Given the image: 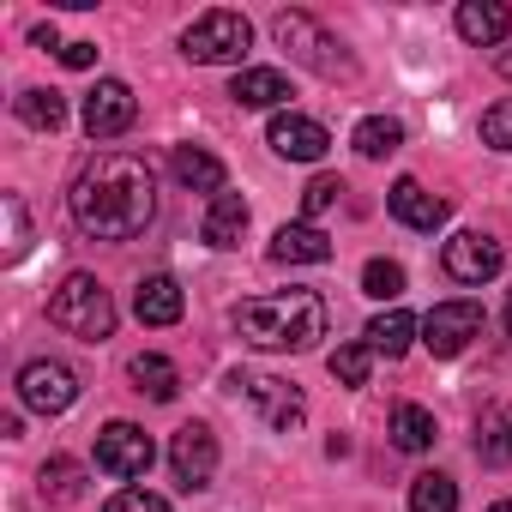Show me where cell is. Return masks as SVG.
Returning a JSON list of instances; mask_svg holds the SVG:
<instances>
[{"instance_id":"obj_14","label":"cell","mask_w":512,"mask_h":512,"mask_svg":"<svg viewBox=\"0 0 512 512\" xmlns=\"http://www.w3.org/2000/svg\"><path fill=\"white\" fill-rule=\"evenodd\" d=\"M386 205H392V217L404 223V229H422V235H434L440 223H446V199L440 193H428L422 181H392V193H386Z\"/></svg>"},{"instance_id":"obj_21","label":"cell","mask_w":512,"mask_h":512,"mask_svg":"<svg viewBox=\"0 0 512 512\" xmlns=\"http://www.w3.org/2000/svg\"><path fill=\"white\" fill-rule=\"evenodd\" d=\"M476 458L482 464H512V404H488L476 416Z\"/></svg>"},{"instance_id":"obj_12","label":"cell","mask_w":512,"mask_h":512,"mask_svg":"<svg viewBox=\"0 0 512 512\" xmlns=\"http://www.w3.org/2000/svg\"><path fill=\"white\" fill-rule=\"evenodd\" d=\"M133 121H139L133 85H127V79H97L91 97H85V133H91V139H121Z\"/></svg>"},{"instance_id":"obj_38","label":"cell","mask_w":512,"mask_h":512,"mask_svg":"<svg viewBox=\"0 0 512 512\" xmlns=\"http://www.w3.org/2000/svg\"><path fill=\"white\" fill-rule=\"evenodd\" d=\"M506 338H512V296H506Z\"/></svg>"},{"instance_id":"obj_39","label":"cell","mask_w":512,"mask_h":512,"mask_svg":"<svg viewBox=\"0 0 512 512\" xmlns=\"http://www.w3.org/2000/svg\"><path fill=\"white\" fill-rule=\"evenodd\" d=\"M488 512H512V506H506V500H494V506H488Z\"/></svg>"},{"instance_id":"obj_20","label":"cell","mask_w":512,"mask_h":512,"mask_svg":"<svg viewBox=\"0 0 512 512\" xmlns=\"http://www.w3.org/2000/svg\"><path fill=\"white\" fill-rule=\"evenodd\" d=\"M127 374H133V392H145L151 404H169V398L181 392L175 362H169V356H157V350H139V356L127 362Z\"/></svg>"},{"instance_id":"obj_37","label":"cell","mask_w":512,"mask_h":512,"mask_svg":"<svg viewBox=\"0 0 512 512\" xmlns=\"http://www.w3.org/2000/svg\"><path fill=\"white\" fill-rule=\"evenodd\" d=\"M494 67H500V79L512 85V49H500V61H494Z\"/></svg>"},{"instance_id":"obj_27","label":"cell","mask_w":512,"mask_h":512,"mask_svg":"<svg viewBox=\"0 0 512 512\" xmlns=\"http://www.w3.org/2000/svg\"><path fill=\"white\" fill-rule=\"evenodd\" d=\"M410 512H458V482L446 470H422L410 482Z\"/></svg>"},{"instance_id":"obj_18","label":"cell","mask_w":512,"mask_h":512,"mask_svg":"<svg viewBox=\"0 0 512 512\" xmlns=\"http://www.w3.org/2000/svg\"><path fill=\"white\" fill-rule=\"evenodd\" d=\"M229 97H235L241 109H278V115H284V103L296 97V85H290L278 67H241L235 85H229Z\"/></svg>"},{"instance_id":"obj_11","label":"cell","mask_w":512,"mask_h":512,"mask_svg":"<svg viewBox=\"0 0 512 512\" xmlns=\"http://www.w3.org/2000/svg\"><path fill=\"white\" fill-rule=\"evenodd\" d=\"M169 470H175V482H181L187 494L211 488V476H217V434H211L205 422L175 428V440H169Z\"/></svg>"},{"instance_id":"obj_34","label":"cell","mask_w":512,"mask_h":512,"mask_svg":"<svg viewBox=\"0 0 512 512\" xmlns=\"http://www.w3.org/2000/svg\"><path fill=\"white\" fill-rule=\"evenodd\" d=\"M103 512H169V500L151 494V488H121V494H109Z\"/></svg>"},{"instance_id":"obj_6","label":"cell","mask_w":512,"mask_h":512,"mask_svg":"<svg viewBox=\"0 0 512 512\" xmlns=\"http://www.w3.org/2000/svg\"><path fill=\"white\" fill-rule=\"evenodd\" d=\"M440 266H446V278H452V284L482 290V284H494V278H500L506 247H500L494 235H482V229H458V235L440 247Z\"/></svg>"},{"instance_id":"obj_5","label":"cell","mask_w":512,"mask_h":512,"mask_svg":"<svg viewBox=\"0 0 512 512\" xmlns=\"http://www.w3.org/2000/svg\"><path fill=\"white\" fill-rule=\"evenodd\" d=\"M253 49V25L229 7H211L199 13L187 31H181V55L199 61V67H241V55Z\"/></svg>"},{"instance_id":"obj_23","label":"cell","mask_w":512,"mask_h":512,"mask_svg":"<svg viewBox=\"0 0 512 512\" xmlns=\"http://www.w3.org/2000/svg\"><path fill=\"white\" fill-rule=\"evenodd\" d=\"M241 229H247V199H241V193H217L199 235H205L211 247H241Z\"/></svg>"},{"instance_id":"obj_33","label":"cell","mask_w":512,"mask_h":512,"mask_svg":"<svg viewBox=\"0 0 512 512\" xmlns=\"http://www.w3.org/2000/svg\"><path fill=\"white\" fill-rule=\"evenodd\" d=\"M338 199H344V181H338V175H314L308 193H302V211H308V217H326Z\"/></svg>"},{"instance_id":"obj_16","label":"cell","mask_w":512,"mask_h":512,"mask_svg":"<svg viewBox=\"0 0 512 512\" xmlns=\"http://www.w3.org/2000/svg\"><path fill=\"white\" fill-rule=\"evenodd\" d=\"M133 314H139V326H175L187 314V296H181V284L169 272H151L133 290Z\"/></svg>"},{"instance_id":"obj_15","label":"cell","mask_w":512,"mask_h":512,"mask_svg":"<svg viewBox=\"0 0 512 512\" xmlns=\"http://www.w3.org/2000/svg\"><path fill=\"white\" fill-rule=\"evenodd\" d=\"M452 25H458V37L470 49H500L506 31H512V13L500 7V0H464V7L452 13Z\"/></svg>"},{"instance_id":"obj_17","label":"cell","mask_w":512,"mask_h":512,"mask_svg":"<svg viewBox=\"0 0 512 512\" xmlns=\"http://www.w3.org/2000/svg\"><path fill=\"white\" fill-rule=\"evenodd\" d=\"M272 260L278 266H326L332 260V235L320 223H284L272 235Z\"/></svg>"},{"instance_id":"obj_13","label":"cell","mask_w":512,"mask_h":512,"mask_svg":"<svg viewBox=\"0 0 512 512\" xmlns=\"http://www.w3.org/2000/svg\"><path fill=\"white\" fill-rule=\"evenodd\" d=\"M266 145H272L278 157H290V163H320V157L332 151V133H326L314 115H296V109H284V115H272V127H266Z\"/></svg>"},{"instance_id":"obj_35","label":"cell","mask_w":512,"mask_h":512,"mask_svg":"<svg viewBox=\"0 0 512 512\" xmlns=\"http://www.w3.org/2000/svg\"><path fill=\"white\" fill-rule=\"evenodd\" d=\"M61 61H67L73 73H85V67H97V43H67V49H61Z\"/></svg>"},{"instance_id":"obj_26","label":"cell","mask_w":512,"mask_h":512,"mask_svg":"<svg viewBox=\"0 0 512 512\" xmlns=\"http://www.w3.org/2000/svg\"><path fill=\"white\" fill-rule=\"evenodd\" d=\"M19 121L25 127H37V133H55L61 121H67V97L61 91H43V85H31V91H19Z\"/></svg>"},{"instance_id":"obj_31","label":"cell","mask_w":512,"mask_h":512,"mask_svg":"<svg viewBox=\"0 0 512 512\" xmlns=\"http://www.w3.org/2000/svg\"><path fill=\"white\" fill-rule=\"evenodd\" d=\"M0 205H7V266H19L25 253H31V217H25V199L19 193H7Z\"/></svg>"},{"instance_id":"obj_3","label":"cell","mask_w":512,"mask_h":512,"mask_svg":"<svg viewBox=\"0 0 512 512\" xmlns=\"http://www.w3.org/2000/svg\"><path fill=\"white\" fill-rule=\"evenodd\" d=\"M49 320H55L67 338H79V344H103V338L115 332V302H109V290H103L91 272H73V278H61V290L49 296Z\"/></svg>"},{"instance_id":"obj_28","label":"cell","mask_w":512,"mask_h":512,"mask_svg":"<svg viewBox=\"0 0 512 512\" xmlns=\"http://www.w3.org/2000/svg\"><path fill=\"white\" fill-rule=\"evenodd\" d=\"M350 145H356L362 157H392V151L404 145V127H398L392 115H368V121H356Z\"/></svg>"},{"instance_id":"obj_40","label":"cell","mask_w":512,"mask_h":512,"mask_svg":"<svg viewBox=\"0 0 512 512\" xmlns=\"http://www.w3.org/2000/svg\"><path fill=\"white\" fill-rule=\"evenodd\" d=\"M506 506H512V500H506Z\"/></svg>"},{"instance_id":"obj_7","label":"cell","mask_w":512,"mask_h":512,"mask_svg":"<svg viewBox=\"0 0 512 512\" xmlns=\"http://www.w3.org/2000/svg\"><path fill=\"white\" fill-rule=\"evenodd\" d=\"M73 398H79V374H73L67 362L37 356V362L19 368V404H25V410H37V416H61V410H73Z\"/></svg>"},{"instance_id":"obj_29","label":"cell","mask_w":512,"mask_h":512,"mask_svg":"<svg viewBox=\"0 0 512 512\" xmlns=\"http://www.w3.org/2000/svg\"><path fill=\"white\" fill-rule=\"evenodd\" d=\"M326 368H332V380H338V386H368V368H374V350H368V344H338Z\"/></svg>"},{"instance_id":"obj_24","label":"cell","mask_w":512,"mask_h":512,"mask_svg":"<svg viewBox=\"0 0 512 512\" xmlns=\"http://www.w3.org/2000/svg\"><path fill=\"white\" fill-rule=\"evenodd\" d=\"M37 488H43V500L73 506V500H85V464H79V458H49V464L37 470Z\"/></svg>"},{"instance_id":"obj_19","label":"cell","mask_w":512,"mask_h":512,"mask_svg":"<svg viewBox=\"0 0 512 512\" xmlns=\"http://www.w3.org/2000/svg\"><path fill=\"white\" fill-rule=\"evenodd\" d=\"M169 169H175V181L181 187H193V193H223V163L205 151V145H175V157H169Z\"/></svg>"},{"instance_id":"obj_25","label":"cell","mask_w":512,"mask_h":512,"mask_svg":"<svg viewBox=\"0 0 512 512\" xmlns=\"http://www.w3.org/2000/svg\"><path fill=\"white\" fill-rule=\"evenodd\" d=\"M434 410H422V404H398L392 410V446L398 452H428L434 446Z\"/></svg>"},{"instance_id":"obj_36","label":"cell","mask_w":512,"mask_h":512,"mask_svg":"<svg viewBox=\"0 0 512 512\" xmlns=\"http://www.w3.org/2000/svg\"><path fill=\"white\" fill-rule=\"evenodd\" d=\"M31 43H37V49H67V43L55 37V25H37V31H31Z\"/></svg>"},{"instance_id":"obj_30","label":"cell","mask_w":512,"mask_h":512,"mask_svg":"<svg viewBox=\"0 0 512 512\" xmlns=\"http://www.w3.org/2000/svg\"><path fill=\"white\" fill-rule=\"evenodd\" d=\"M362 290H368L374 302H398V296H404V266H398V260H368V266H362Z\"/></svg>"},{"instance_id":"obj_4","label":"cell","mask_w":512,"mask_h":512,"mask_svg":"<svg viewBox=\"0 0 512 512\" xmlns=\"http://www.w3.org/2000/svg\"><path fill=\"white\" fill-rule=\"evenodd\" d=\"M272 37H278V49H290L302 67H314L320 79H356V55L320 25V19H308V13H278L272 19Z\"/></svg>"},{"instance_id":"obj_22","label":"cell","mask_w":512,"mask_h":512,"mask_svg":"<svg viewBox=\"0 0 512 512\" xmlns=\"http://www.w3.org/2000/svg\"><path fill=\"white\" fill-rule=\"evenodd\" d=\"M416 332H422V326H416L404 308H386V314H374V320H368L362 344H368L374 356H404V350L416 344Z\"/></svg>"},{"instance_id":"obj_8","label":"cell","mask_w":512,"mask_h":512,"mask_svg":"<svg viewBox=\"0 0 512 512\" xmlns=\"http://www.w3.org/2000/svg\"><path fill=\"white\" fill-rule=\"evenodd\" d=\"M151 464H157V446H151V434L139 422H109L97 434V470H109L121 482H139Z\"/></svg>"},{"instance_id":"obj_10","label":"cell","mask_w":512,"mask_h":512,"mask_svg":"<svg viewBox=\"0 0 512 512\" xmlns=\"http://www.w3.org/2000/svg\"><path fill=\"white\" fill-rule=\"evenodd\" d=\"M241 386V398L266 416V428H278V434H296L302 428V416H308V404H302V392L290 386V380H278V374H241L235 380Z\"/></svg>"},{"instance_id":"obj_1","label":"cell","mask_w":512,"mask_h":512,"mask_svg":"<svg viewBox=\"0 0 512 512\" xmlns=\"http://www.w3.org/2000/svg\"><path fill=\"white\" fill-rule=\"evenodd\" d=\"M73 223L91 241H133L145 235V223L157 217V181L151 163L133 151H97L79 175H73Z\"/></svg>"},{"instance_id":"obj_2","label":"cell","mask_w":512,"mask_h":512,"mask_svg":"<svg viewBox=\"0 0 512 512\" xmlns=\"http://www.w3.org/2000/svg\"><path fill=\"white\" fill-rule=\"evenodd\" d=\"M241 344L253 350H314L326 338V302L314 290H284V296H253L235 314Z\"/></svg>"},{"instance_id":"obj_9","label":"cell","mask_w":512,"mask_h":512,"mask_svg":"<svg viewBox=\"0 0 512 512\" xmlns=\"http://www.w3.org/2000/svg\"><path fill=\"white\" fill-rule=\"evenodd\" d=\"M470 338H482V308L476 302H434L428 314H422V344L434 350V356H464L470 350Z\"/></svg>"},{"instance_id":"obj_32","label":"cell","mask_w":512,"mask_h":512,"mask_svg":"<svg viewBox=\"0 0 512 512\" xmlns=\"http://www.w3.org/2000/svg\"><path fill=\"white\" fill-rule=\"evenodd\" d=\"M482 145L512 151V97H500L494 109H482Z\"/></svg>"}]
</instances>
